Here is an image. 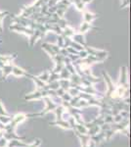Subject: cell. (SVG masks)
I'll use <instances>...</instances> for the list:
<instances>
[{
  "instance_id": "cell-1",
  "label": "cell",
  "mask_w": 131,
  "mask_h": 147,
  "mask_svg": "<svg viewBox=\"0 0 131 147\" xmlns=\"http://www.w3.org/2000/svg\"><path fill=\"white\" fill-rule=\"evenodd\" d=\"M71 37L73 38V41L77 42V43L80 44V45H83V46L86 45L85 40H84V35L82 34H75Z\"/></svg>"
},
{
  "instance_id": "cell-4",
  "label": "cell",
  "mask_w": 131,
  "mask_h": 147,
  "mask_svg": "<svg viewBox=\"0 0 131 147\" xmlns=\"http://www.w3.org/2000/svg\"><path fill=\"white\" fill-rule=\"evenodd\" d=\"M58 45H59V47L64 48V38H63V36L60 34L58 35Z\"/></svg>"
},
{
  "instance_id": "cell-2",
  "label": "cell",
  "mask_w": 131,
  "mask_h": 147,
  "mask_svg": "<svg viewBox=\"0 0 131 147\" xmlns=\"http://www.w3.org/2000/svg\"><path fill=\"white\" fill-rule=\"evenodd\" d=\"M92 28V26L90 25V23H86V22H84V23H82V25L80 26V28H79V34H85V32H87L89 30H91Z\"/></svg>"
},
{
  "instance_id": "cell-3",
  "label": "cell",
  "mask_w": 131,
  "mask_h": 147,
  "mask_svg": "<svg viewBox=\"0 0 131 147\" xmlns=\"http://www.w3.org/2000/svg\"><path fill=\"white\" fill-rule=\"evenodd\" d=\"M83 18H84V21L86 23H91L93 20H95V19L97 18V15L86 11V12H84V16H83Z\"/></svg>"
}]
</instances>
